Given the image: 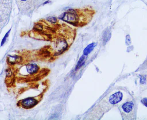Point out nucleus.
<instances>
[{"mask_svg":"<svg viewBox=\"0 0 147 120\" xmlns=\"http://www.w3.org/2000/svg\"><path fill=\"white\" fill-rule=\"evenodd\" d=\"M120 110L124 120L135 119L136 106L133 99L128 100L121 105Z\"/></svg>","mask_w":147,"mask_h":120,"instance_id":"1","label":"nucleus"},{"mask_svg":"<svg viewBox=\"0 0 147 120\" xmlns=\"http://www.w3.org/2000/svg\"><path fill=\"white\" fill-rule=\"evenodd\" d=\"M39 101L34 97H29L20 101L18 105L21 106L25 109H30L36 106Z\"/></svg>","mask_w":147,"mask_h":120,"instance_id":"2","label":"nucleus"},{"mask_svg":"<svg viewBox=\"0 0 147 120\" xmlns=\"http://www.w3.org/2000/svg\"><path fill=\"white\" fill-rule=\"evenodd\" d=\"M39 70V67L36 64H29L26 66V71L29 75H35Z\"/></svg>","mask_w":147,"mask_h":120,"instance_id":"3","label":"nucleus"},{"mask_svg":"<svg viewBox=\"0 0 147 120\" xmlns=\"http://www.w3.org/2000/svg\"><path fill=\"white\" fill-rule=\"evenodd\" d=\"M96 45H97V43H92L91 44H90L89 45H88L87 47L85 48V50H83V55L85 56H87L94 50V48L95 47Z\"/></svg>","mask_w":147,"mask_h":120,"instance_id":"4","label":"nucleus"},{"mask_svg":"<svg viewBox=\"0 0 147 120\" xmlns=\"http://www.w3.org/2000/svg\"><path fill=\"white\" fill-rule=\"evenodd\" d=\"M84 64H85V55H83V56L80 57L79 60H78V63H77V66H76L75 70H78L80 68H81V67L84 65Z\"/></svg>","mask_w":147,"mask_h":120,"instance_id":"5","label":"nucleus"},{"mask_svg":"<svg viewBox=\"0 0 147 120\" xmlns=\"http://www.w3.org/2000/svg\"><path fill=\"white\" fill-rule=\"evenodd\" d=\"M110 36H111L110 32L108 30H106L104 33V34L103 35V40L104 43H106L109 40L110 38Z\"/></svg>","mask_w":147,"mask_h":120,"instance_id":"6","label":"nucleus"},{"mask_svg":"<svg viewBox=\"0 0 147 120\" xmlns=\"http://www.w3.org/2000/svg\"><path fill=\"white\" fill-rule=\"evenodd\" d=\"M10 30H9V31L7 33H6L5 35V36L4 37V38H3V39H2V43H1V46H2L3 45H4V44L5 43V42L6 40H7V39L8 38L9 33H10Z\"/></svg>","mask_w":147,"mask_h":120,"instance_id":"7","label":"nucleus"},{"mask_svg":"<svg viewBox=\"0 0 147 120\" xmlns=\"http://www.w3.org/2000/svg\"><path fill=\"white\" fill-rule=\"evenodd\" d=\"M47 20L52 23H55L56 22V18L54 17H48L47 18Z\"/></svg>","mask_w":147,"mask_h":120,"instance_id":"8","label":"nucleus"},{"mask_svg":"<svg viewBox=\"0 0 147 120\" xmlns=\"http://www.w3.org/2000/svg\"><path fill=\"white\" fill-rule=\"evenodd\" d=\"M141 103L143 104L145 106L147 107V98H144L143 99H141Z\"/></svg>","mask_w":147,"mask_h":120,"instance_id":"9","label":"nucleus"},{"mask_svg":"<svg viewBox=\"0 0 147 120\" xmlns=\"http://www.w3.org/2000/svg\"><path fill=\"white\" fill-rule=\"evenodd\" d=\"M21 1H27V0H21Z\"/></svg>","mask_w":147,"mask_h":120,"instance_id":"10","label":"nucleus"}]
</instances>
